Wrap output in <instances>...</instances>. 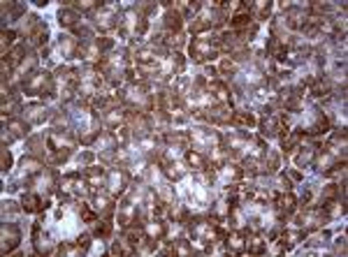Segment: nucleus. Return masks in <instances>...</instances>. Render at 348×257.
Instances as JSON below:
<instances>
[{"mask_svg":"<svg viewBox=\"0 0 348 257\" xmlns=\"http://www.w3.org/2000/svg\"><path fill=\"white\" fill-rule=\"evenodd\" d=\"M14 42V33L12 30H3V54H7V47Z\"/></svg>","mask_w":348,"mask_h":257,"instance_id":"22","label":"nucleus"},{"mask_svg":"<svg viewBox=\"0 0 348 257\" xmlns=\"http://www.w3.org/2000/svg\"><path fill=\"white\" fill-rule=\"evenodd\" d=\"M304 179V176H302V172H297V169H293V172H290V181H302Z\"/></svg>","mask_w":348,"mask_h":257,"instance_id":"30","label":"nucleus"},{"mask_svg":"<svg viewBox=\"0 0 348 257\" xmlns=\"http://www.w3.org/2000/svg\"><path fill=\"white\" fill-rule=\"evenodd\" d=\"M21 241V229L14 222H3V255H10L12 248Z\"/></svg>","mask_w":348,"mask_h":257,"instance_id":"3","label":"nucleus"},{"mask_svg":"<svg viewBox=\"0 0 348 257\" xmlns=\"http://www.w3.org/2000/svg\"><path fill=\"white\" fill-rule=\"evenodd\" d=\"M84 179L89 181L91 190H98V188H100V183H102V179H105V169H102V167H89V169H84Z\"/></svg>","mask_w":348,"mask_h":257,"instance_id":"7","label":"nucleus"},{"mask_svg":"<svg viewBox=\"0 0 348 257\" xmlns=\"http://www.w3.org/2000/svg\"><path fill=\"white\" fill-rule=\"evenodd\" d=\"M234 70H237V67H234L232 60H223V63H221V70H218V74H230V77H232Z\"/></svg>","mask_w":348,"mask_h":257,"instance_id":"21","label":"nucleus"},{"mask_svg":"<svg viewBox=\"0 0 348 257\" xmlns=\"http://www.w3.org/2000/svg\"><path fill=\"white\" fill-rule=\"evenodd\" d=\"M279 183H281V188H286V190H290V176H281V179H279Z\"/></svg>","mask_w":348,"mask_h":257,"instance_id":"29","label":"nucleus"},{"mask_svg":"<svg viewBox=\"0 0 348 257\" xmlns=\"http://www.w3.org/2000/svg\"><path fill=\"white\" fill-rule=\"evenodd\" d=\"M56 252H58V255H81V252H86V250L79 243H74V245L72 243H60Z\"/></svg>","mask_w":348,"mask_h":257,"instance_id":"18","label":"nucleus"},{"mask_svg":"<svg viewBox=\"0 0 348 257\" xmlns=\"http://www.w3.org/2000/svg\"><path fill=\"white\" fill-rule=\"evenodd\" d=\"M24 90L26 95H40V97H49L54 93V79L49 72H33L24 79Z\"/></svg>","mask_w":348,"mask_h":257,"instance_id":"2","label":"nucleus"},{"mask_svg":"<svg viewBox=\"0 0 348 257\" xmlns=\"http://www.w3.org/2000/svg\"><path fill=\"white\" fill-rule=\"evenodd\" d=\"M276 206H279V211H281V218L283 215H288L290 211L295 209V197L290 195V192H286V195H276Z\"/></svg>","mask_w":348,"mask_h":257,"instance_id":"10","label":"nucleus"},{"mask_svg":"<svg viewBox=\"0 0 348 257\" xmlns=\"http://www.w3.org/2000/svg\"><path fill=\"white\" fill-rule=\"evenodd\" d=\"M181 24H184V17H181L177 10H169L167 14H165V26H167L172 33H179L181 30Z\"/></svg>","mask_w":348,"mask_h":257,"instance_id":"14","label":"nucleus"},{"mask_svg":"<svg viewBox=\"0 0 348 257\" xmlns=\"http://www.w3.org/2000/svg\"><path fill=\"white\" fill-rule=\"evenodd\" d=\"M21 209L26 211V213H42L44 209H47V204L42 202V197H37V195H24V199H21Z\"/></svg>","mask_w":348,"mask_h":257,"instance_id":"6","label":"nucleus"},{"mask_svg":"<svg viewBox=\"0 0 348 257\" xmlns=\"http://www.w3.org/2000/svg\"><path fill=\"white\" fill-rule=\"evenodd\" d=\"M17 211H19V206H17V202H10V199H7V202L5 204H3V213H17Z\"/></svg>","mask_w":348,"mask_h":257,"instance_id":"25","label":"nucleus"},{"mask_svg":"<svg viewBox=\"0 0 348 257\" xmlns=\"http://www.w3.org/2000/svg\"><path fill=\"white\" fill-rule=\"evenodd\" d=\"M5 127H7V130H12L14 137H26V135H28L30 123H28V120H21V118H14V120H10Z\"/></svg>","mask_w":348,"mask_h":257,"instance_id":"12","label":"nucleus"},{"mask_svg":"<svg viewBox=\"0 0 348 257\" xmlns=\"http://www.w3.org/2000/svg\"><path fill=\"white\" fill-rule=\"evenodd\" d=\"M343 250H346V239L341 236V239H336V250L334 252H343Z\"/></svg>","mask_w":348,"mask_h":257,"instance_id":"28","label":"nucleus"},{"mask_svg":"<svg viewBox=\"0 0 348 257\" xmlns=\"http://www.w3.org/2000/svg\"><path fill=\"white\" fill-rule=\"evenodd\" d=\"M112 234V222L109 220H98L96 229H93V236H100V239H107Z\"/></svg>","mask_w":348,"mask_h":257,"instance_id":"19","label":"nucleus"},{"mask_svg":"<svg viewBox=\"0 0 348 257\" xmlns=\"http://www.w3.org/2000/svg\"><path fill=\"white\" fill-rule=\"evenodd\" d=\"M44 118H47V111H44L40 104H30V107L24 109V120H28L30 125H33V123H42Z\"/></svg>","mask_w":348,"mask_h":257,"instance_id":"8","label":"nucleus"},{"mask_svg":"<svg viewBox=\"0 0 348 257\" xmlns=\"http://www.w3.org/2000/svg\"><path fill=\"white\" fill-rule=\"evenodd\" d=\"M42 144H44L42 137H30L28 139V146H30V151H33V153H40V151H42V149H40Z\"/></svg>","mask_w":348,"mask_h":257,"instance_id":"23","label":"nucleus"},{"mask_svg":"<svg viewBox=\"0 0 348 257\" xmlns=\"http://www.w3.org/2000/svg\"><path fill=\"white\" fill-rule=\"evenodd\" d=\"M96 47L100 49V54H102V51H107V49L114 47V40H112V37H100L98 35L96 37Z\"/></svg>","mask_w":348,"mask_h":257,"instance_id":"20","label":"nucleus"},{"mask_svg":"<svg viewBox=\"0 0 348 257\" xmlns=\"http://www.w3.org/2000/svg\"><path fill=\"white\" fill-rule=\"evenodd\" d=\"M186 160H188V165H191L195 172H202V169H207L209 167V162H207V158L202 156V153H198V151H191L186 156Z\"/></svg>","mask_w":348,"mask_h":257,"instance_id":"13","label":"nucleus"},{"mask_svg":"<svg viewBox=\"0 0 348 257\" xmlns=\"http://www.w3.org/2000/svg\"><path fill=\"white\" fill-rule=\"evenodd\" d=\"M218 49H221V37L211 40V35H198L191 42V56L195 63H204V60L216 58Z\"/></svg>","mask_w":348,"mask_h":257,"instance_id":"1","label":"nucleus"},{"mask_svg":"<svg viewBox=\"0 0 348 257\" xmlns=\"http://www.w3.org/2000/svg\"><path fill=\"white\" fill-rule=\"evenodd\" d=\"M77 243L81 245L84 250H89V245H91V234H81V236L77 239Z\"/></svg>","mask_w":348,"mask_h":257,"instance_id":"26","label":"nucleus"},{"mask_svg":"<svg viewBox=\"0 0 348 257\" xmlns=\"http://www.w3.org/2000/svg\"><path fill=\"white\" fill-rule=\"evenodd\" d=\"M169 44H174V47H181V44H184V35H181V33H174L172 40H169Z\"/></svg>","mask_w":348,"mask_h":257,"instance_id":"27","label":"nucleus"},{"mask_svg":"<svg viewBox=\"0 0 348 257\" xmlns=\"http://www.w3.org/2000/svg\"><path fill=\"white\" fill-rule=\"evenodd\" d=\"M21 169H24V174H28V176H35V174L42 172V162L33 156L21 158Z\"/></svg>","mask_w":348,"mask_h":257,"instance_id":"11","label":"nucleus"},{"mask_svg":"<svg viewBox=\"0 0 348 257\" xmlns=\"http://www.w3.org/2000/svg\"><path fill=\"white\" fill-rule=\"evenodd\" d=\"M79 19H81V14L74 10V7H65V10H60L58 12V24L63 26V28H77L79 26Z\"/></svg>","mask_w":348,"mask_h":257,"instance_id":"5","label":"nucleus"},{"mask_svg":"<svg viewBox=\"0 0 348 257\" xmlns=\"http://www.w3.org/2000/svg\"><path fill=\"white\" fill-rule=\"evenodd\" d=\"M246 234L241 232H228L225 241L223 243H228V252L230 255H241V252H246Z\"/></svg>","mask_w":348,"mask_h":257,"instance_id":"4","label":"nucleus"},{"mask_svg":"<svg viewBox=\"0 0 348 257\" xmlns=\"http://www.w3.org/2000/svg\"><path fill=\"white\" fill-rule=\"evenodd\" d=\"M126 181H128V176L123 172H112V176H109V186H112V192H114V195H119V192L126 188Z\"/></svg>","mask_w":348,"mask_h":257,"instance_id":"17","label":"nucleus"},{"mask_svg":"<svg viewBox=\"0 0 348 257\" xmlns=\"http://www.w3.org/2000/svg\"><path fill=\"white\" fill-rule=\"evenodd\" d=\"M327 130H330V118H327L325 114H318L316 123L309 127V135H313V137H316V135H325Z\"/></svg>","mask_w":348,"mask_h":257,"instance_id":"16","label":"nucleus"},{"mask_svg":"<svg viewBox=\"0 0 348 257\" xmlns=\"http://www.w3.org/2000/svg\"><path fill=\"white\" fill-rule=\"evenodd\" d=\"M260 130H263V135H267V137H274V135H279V130H281V123L274 118V116H265L263 120H260Z\"/></svg>","mask_w":348,"mask_h":257,"instance_id":"9","label":"nucleus"},{"mask_svg":"<svg viewBox=\"0 0 348 257\" xmlns=\"http://www.w3.org/2000/svg\"><path fill=\"white\" fill-rule=\"evenodd\" d=\"M232 125H244V127H251L255 125V116L248 114V111H234L232 114V120H230Z\"/></svg>","mask_w":348,"mask_h":257,"instance_id":"15","label":"nucleus"},{"mask_svg":"<svg viewBox=\"0 0 348 257\" xmlns=\"http://www.w3.org/2000/svg\"><path fill=\"white\" fill-rule=\"evenodd\" d=\"M7 169H12V153L3 149V172H7Z\"/></svg>","mask_w":348,"mask_h":257,"instance_id":"24","label":"nucleus"}]
</instances>
